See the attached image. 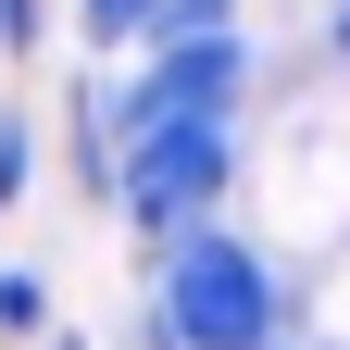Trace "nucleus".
<instances>
[{
    "label": "nucleus",
    "mask_w": 350,
    "mask_h": 350,
    "mask_svg": "<svg viewBox=\"0 0 350 350\" xmlns=\"http://www.w3.org/2000/svg\"><path fill=\"white\" fill-rule=\"evenodd\" d=\"M150 325H163V350H275L288 338V288L238 226H188V238H163Z\"/></svg>",
    "instance_id": "f257e3e1"
},
{
    "label": "nucleus",
    "mask_w": 350,
    "mask_h": 350,
    "mask_svg": "<svg viewBox=\"0 0 350 350\" xmlns=\"http://www.w3.org/2000/svg\"><path fill=\"white\" fill-rule=\"evenodd\" d=\"M226 175H238V113H213V125H163V138H138L125 175H113V200L138 213L150 238H188V226H226Z\"/></svg>",
    "instance_id": "f03ea898"
},
{
    "label": "nucleus",
    "mask_w": 350,
    "mask_h": 350,
    "mask_svg": "<svg viewBox=\"0 0 350 350\" xmlns=\"http://www.w3.org/2000/svg\"><path fill=\"white\" fill-rule=\"evenodd\" d=\"M38 325H51V288H38V275H0V338H38Z\"/></svg>",
    "instance_id": "7ed1b4c3"
},
{
    "label": "nucleus",
    "mask_w": 350,
    "mask_h": 350,
    "mask_svg": "<svg viewBox=\"0 0 350 350\" xmlns=\"http://www.w3.org/2000/svg\"><path fill=\"white\" fill-rule=\"evenodd\" d=\"M25 175H38V138H25V113H0V213L25 200Z\"/></svg>",
    "instance_id": "20e7f679"
},
{
    "label": "nucleus",
    "mask_w": 350,
    "mask_h": 350,
    "mask_svg": "<svg viewBox=\"0 0 350 350\" xmlns=\"http://www.w3.org/2000/svg\"><path fill=\"white\" fill-rule=\"evenodd\" d=\"M25 25H38V0H0V38H13V51H25Z\"/></svg>",
    "instance_id": "39448f33"
},
{
    "label": "nucleus",
    "mask_w": 350,
    "mask_h": 350,
    "mask_svg": "<svg viewBox=\"0 0 350 350\" xmlns=\"http://www.w3.org/2000/svg\"><path fill=\"white\" fill-rule=\"evenodd\" d=\"M275 350H325V338H275Z\"/></svg>",
    "instance_id": "423d86ee"
}]
</instances>
